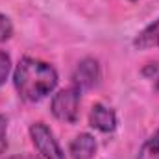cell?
<instances>
[{
    "instance_id": "1",
    "label": "cell",
    "mask_w": 159,
    "mask_h": 159,
    "mask_svg": "<svg viewBox=\"0 0 159 159\" xmlns=\"http://www.w3.org/2000/svg\"><path fill=\"white\" fill-rule=\"evenodd\" d=\"M13 83L19 96L26 102H39L57 85L56 69L35 57H22L13 72Z\"/></svg>"
},
{
    "instance_id": "2",
    "label": "cell",
    "mask_w": 159,
    "mask_h": 159,
    "mask_svg": "<svg viewBox=\"0 0 159 159\" xmlns=\"http://www.w3.org/2000/svg\"><path fill=\"white\" fill-rule=\"evenodd\" d=\"M78 107H80V89L78 87H67L61 89L57 94H54L50 109L52 115L61 122H74L78 119Z\"/></svg>"
},
{
    "instance_id": "3",
    "label": "cell",
    "mask_w": 159,
    "mask_h": 159,
    "mask_svg": "<svg viewBox=\"0 0 159 159\" xmlns=\"http://www.w3.org/2000/svg\"><path fill=\"white\" fill-rule=\"evenodd\" d=\"M30 137H32V141H34L37 152H39L44 159H65L63 150L59 148V144H57L54 133L50 131V128H48L46 124H43V122L32 124V128H30Z\"/></svg>"
},
{
    "instance_id": "4",
    "label": "cell",
    "mask_w": 159,
    "mask_h": 159,
    "mask_svg": "<svg viewBox=\"0 0 159 159\" xmlns=\"http://www.w3.org/2000/svg\"><path fill=\"white\" fill-rule=\"evenodd\" d=\"M100 78V67H98V61L93 59V57H85L81 59L72 74L74 80V87L78 89H91L96 85V81Z\"/></svg>"
},
{
    "instance_id": "5",
    "label": "cell",
    "mask_w": 159,
    "mask_h": 159,
    "mask_svg": "<svg viewBox=\"0 0 159 159\" xmlns=\"http://www.w3.org/2000/svg\"><path fill=\"white\" fill-rule=\"evenodd\" d=\"M89 124L98 131L109 133L117 128V117H115L113 109L106 107L104 104H94L91 109V115H89Z\"/></svg>"
},
{
    "instance_id": "6",
    "label": "cell",
    "mask_w": 159,
    "mask_h": 159,
    "mask_svg": "<svg viewBox=\"0 0 159 159\" xmlns=\"http://www.w3.org/2000/svg\"><path fill=\"white\" fill-rule=\"evenodd\" d=\"M94 152H96V141L91 133H80L70 143L72 159H93Z\"/></svg>"
},
{
    "instance_id": "7",
    "label": "cell",
    "mask_w": 159,
    "mask_h": 159,
    "mask_svg": "<svg viewBox=\"0 0 159 159\" xmlns=\"http://www.w3.org/2000/svg\"><path fill=\"white\" fill-rule=\"evenodd\" d=\"M135 46L139 48H150V46H159V19L148 24L139 37L135 39Z\"/></svg>"
},
{
    "instance_id": "8",
    "label": "cell",
    "mask_w": 159,
    "mask_h": 159,
    "mask_svg": "<svg viewBox=\"0 0 159 159\" xmlns=\"http://www.w3.org/2000/svg\"><path fill=\"white\" fill-rule=\"evenodd\" d=\"M137 159H159V141L156 137H152L141 146Z\"/></svg>"
},
{
    "instance_id": "9",
    "label": "cell",
    "mask_w": 159,
    "mask_h": 159,
    "mask_svg": "<svg viewBox=\"0 0 159 159\" xmlns=\"http://www.w3.org/2000/svg\"><path fill=\"white\" fill-rule=\"evenodd\" d=\"M13 35V24L6 15H0V43L7 41Z\"/></svg>"
},
{
    "instance_id": "10",
    "label": "cell",
    "mask_w": 159,
    "mask_h": 159,
    "mask_svg": "<svg viewBox=\"0 0 159 159\" xmlns=\"http://www.w3.org/2000/svg\"><path fill=\"white\" fill-rule=\"evenodd\" d=\"M9 70H11V59H9V56L6 52L0 50V85L7 80Z\"/></svg>"
},
{
    "instance_id": "11",
    "label": "cell",
    "mask_w": 159,
    "mask_h": 159,
    "mask_svg": "<svg viewBox=\"0 0 159 159\" xmlns=\"http://www.w3.org/2000/svg\"><path fill=\"white\" fill-rule=\"evenodd\" d=\"M6 129H7V126H6V119H4V115H0V154H4L6 148H7Z\"/></svg>"
},
{
    "instance_id": "12",
    "label": "cell",
    "mask_w": 159,
    "mask_h": 159,
    "mask_svg": "<svg viewBox=\"0 0 159 159\" xmlns=\"http://www.w3.org/2000/svg\"><path fill=\"white\" fill-rule=\"evenodd\" d=\"M156 139H157V141H159V131H157V133H156Z\"/></svg>"
},
{
    "instance_id": "13",
    "label": "cell",
    "mask_w": 159,
    "mask_h": 159,
    "mask_svg": "<svg viewBox=\"0 0 159 159\" xmlns=\"http://www.w3.org/2000/svg\"><path fill=\"white\" fill-rule=\"evenodd\" d=\"M157 89H159V80H157Z\"/></svg>"
}]
</instances>
